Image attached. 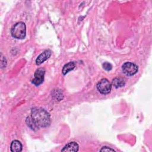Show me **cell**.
<instances>
[{"label": "cell", "instance_id": "obj_1", "mask_svg": "<svg viewBox=\"0 0 152 152\" xmlns=\"http://www.w3.org/2000/svg\"><path fill=\"white\" fill-rule=\"evenodd\" d=\"M30 116L39 128L40 127H47L50 125V115L42 108H33L31 110Z\"/></svg>", "mask_w": 152, "mask_h": 152}, {"label": "cell", "instance_id": "obj_2", "mask_svg": "<svg viewBox=\"0 0 152 152\" xmlns=\"http://www.w3.org/2000/svg\"><path fill=\"white\" fill-rule=\"evenodd\" d=\"M11 33L14 38L18 39H24L26 35V24L23 22L17 23L11 28Z\"/></svg>", "mask_w": 152, "mask_h": 152}, {"label": "cell", "instance_id": "obj_3", "mask_svg": "<svg viewBox=\"0 0 152 152\" xmlns=\"http://www.w3.org/2000/svg\"><path fill=\"white\" fill-rule=\"evenodd\" d=\"M98 91L103 94H109L112 90V84L106 78H102L97 84Z\"/></svg>", "mask_w": 152, "mask_h": 152}, {"label": "cell", "instance_id": "obj_4", "mask_svg": "<svg viewBox=\"0 0 152 152\" xmlns=\"http://www.w3.org/2000/svg\"><path fill=\"white\" fill-rule=\"evenodd\" d=\"M122 69L123 72L126 75L132 76L137 72L138 68V66L135 64L130 62H127L122 65Z\"/></svg>", "mask_w": 152, "mask_h": 152}, {"label": "cell", "instance_id": "obj_5", "mask_svg": "<svg viewBox=\"0 0 152 152\" xmlns=\"http://www.w3.org/2000/svg\"><path fill=\"white\" fill-rule=\"evenodd\" d=\"M45 70L43 68H38L34 73V78L32 80V83L35 86H38L41 84L44 80V75Z\"/></svg>", "mask_w": 152, "mask_h": 152}, {"label": "cell", "instance_id": "obj_6", "mask_svg": "<svg viewBox=\"0 0 152 152\" xmlns=\"http://www.w3.org/2000/svg\"><path fill=\"white\" fill-rule=\"evenodd\" d=\"M51 55V51L49 50H45L43 52L40 53L36 59V64L37 65L42 64L43 62L46 61Z\"/></svg>", "mask_w": 152, "mask_h": 152}, {"label": "cell", "instance_id": "obj_7", "mask_svg": "<svg viewBox=\"0 0 152 152\" xmlns=\"http://www.w3.org/2000/svg\"><path fill=\"white\" fill-rule=\"evenodd\" d=\"M79 150V145L78 144L74 141L70 142L68 143L66 145L63 147V148L61 150V151H78Z\"/></svg>", "mask_w": 152, "mask_h": 152}, {"label": "cell", "instance_id": "obj_8", "mask_svg": "<svg viewBox=\"0 0 152 152\" xmlns=\"http://www.w3.org/2000/svg\"><path fill=\"white\" fill-rule=\"evenodd\" d=\"M22 144L18 140H14L12 141L10 146L11 151L12 152H20L22 151Z\"/></svg>", "mask_w": 152, "mask_h": 152}, {"label": "cell", "instance_id": "obj_9", "mask_svg": "<svg viewBox=\"0 0 152 152\" xmlns=\"http://www.w3.org/2000/svg\"><path fill=\"white\" fill-rule=\"evenodd\" d=\"M112 84L115 88H120L124 86L125 84V81L124 79H123L122 78L116 77L113 79L112 81Z\"/></svg>", "mask_w": 152, "mask_h": 152}, {"label": "cell", "instance_id": "obj_10", "mask_svg": "<svg viewBox=\"0 0 152 152\" xmlns=\"http://www.w3.org/2000/svg\"><path fill=\"white\" fill-rule=\"evenodd\" d=\"M75 66V63L73 62H70L66 64H65L62 68V73L64 75L66 74L70 71L72 70Z\"/></svg>", "mask_w": 152, "mask_h": 152}, {"label": "cell", "instance_id": "obj_11", "mask_svg": "<svg viewBox=\"0 0 152 152\" xmlns=\"http://www.w3.org/2000/svg\"><path fill=\"white\" fill-rule=\"evenodd\" d=\"M26 123L27 125L33 130L34 131H36L37 129H39V128L37 126V125L35 124V123L34 122V121H33L32 118L31 116H28L26 119Z\"/></svg>", "mask_w": 152, "mask_h": 152}, {"label": "cell", "instance_id": "obj_12", "mask_svg": "<svg viewBox=\"0 0 152 152\" xmlns=\"http://www.w3.org/2000/svg\"><path fill=\"white\" fill-rule=\"evenodd\" d=\"M102 66H103L104 69H105L106 71H110L112 68V65L109 62H104L102 64Z\"/></svg>", "mask_w": 152, "mask_h": 152}, {"label": "cell", "instance_id": "obj_13", "mask_svg": "<svg viewBox=\"0 0 152 152\" xmlns=\"http://www.w3.org/2000/svg\"><path fill=\"white\" fill-rule=\"evenodd\" d=\"M100 151H115V150L112 148H110L109 147H107V146H104L100 150Z\"/></svg>", "mask_w": 152, "mask_h": 152}]
</instances>
